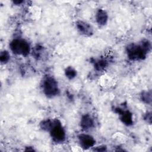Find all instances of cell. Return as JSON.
<instances>
[{
	"mask_svg": "<svg viewBox=\"0 0 152 152\" xmlns=\"http://www.w3.org/2000/svg\"><path fill=\"white\" fill-rule=\"evenodd\" d=\"M150 48V45L148 41L143 42L141 45L131 44L127 48L128 55L132 59H142L145 57Z\"/></svg>",
	"mask_w": 152,
	"mask_h": 152,
	"instance_id": "cell-1",
	"label": "cell"
},
{
	"mask_svg": "<svg viewBox=\"0 0 152 152\" xmlns=\"http://www.w3.org/2000/svg\"><path fill=\"white\" fill-rule=\"evenodd\" d=\"M12 51L18 55L26 56L29 53L30 46L28 43L22 39H15L10 44Z\"/></svg>",
	"mask_w": 152,
	"mask_h": 152,
	"instance_id": "cell-2",
	"label": "cell"
},
{
	"mask_svg": "<svg viewBox=\"0 0 152 152\" xmlns=\"http://www.w3.org/2000/svg\"><path fill=\"white\" fill-rule=\"evenodd\" d=\"M43 88L45 94L48 97H53L58 94L59 89L57 82L52 77H48L43 82Z\"/></svg>",
	"mask_w": 152,
	"mask_h": 152,
	"instance_id": "cell-3",
	"label": "cell"
},
{
	"mask_svg": "<svg viewBox=\"0 0 152 152\" xmlns=\"http://www.w3.org/2000/svg\"><path fill=\"white\" fill-rule=\"evenodd\" d=\"M50 131L52 137L56 141H62L64 140L65 137V131L62 128L60 123L53 122Z\"/></svg>",
	"mask_w": 152,
	"mask_h": 152,
	"instance_id": "cell-4",
	"label": "cell"
},
{
	"mask_svg": "<svg viewBox=\"0 0 152 152\" xmlns=\"http://www.w3.org/2000/svg\"><path fill=\"white\" fill-rule=\"evenodd\" d=\"M81 145L85 148H90L94 145L95 140L90 135L87 134H81L78 137Z\"/></svg>",
	"mask_w": 152,
	"mask_h": 152,
	"instance_id": "cell-5",
	"label": "cell"
},
{
	"mask_svg": "<svg viewBox=\"0 0 152 152\" xmlns=\"http://www.w3.org/2000/svg\"><path fill=\"white\" fill-rule=\"evenodd\" d=\"M77 27L79 31L84 35H90L92 33L91 26L84 21H78L77 23Z\"/></svg>",
	"mask_w": 152,
	"mask_h": 152,
	"instance_id": "cell-6",
	"label": "cell"
},
{
	"mask_svg": "<svg viewBox=\"0 0 152 152\" xmlns=\"http://www.w3.org/2000/svg\"><path fill=\"white\" fill-rule=\"evenodd\" d=\"M96 20L99 24L104 25L107 20V14L105 11L99 10L96 14Z\"/></svg>",
	"mask_w": 152,
	"mask_h": 152,
	"instance_id": "cell-7",
	"label": "cell"
},
{
	"mask_svg": "<svg viewBox=\"0 0 152 152\" xmlns=\"http://www.w3.org/2000/svg\"><path fill=\"white\" fill-rule=\"evenodd\" d=\"M93 125V121L91 117L88 115L84 116L81 121V125L84 129H89L92 127Z\"/></svg>",
	"mask_w": 152,
	"mask_h": 152,
	"instance_id": "cell-8",
	"label": "cell"
},
{
	"mask_svg": "<svg viewBox=\"0 0 152 152\" xmlns=\"http://www.w3.org/2000/svg\"><path fill=\"white\" fill-rule=\"evenodd\" d=\"M132 115L131 113H130L129 112L126 111L124 112L122 114V117H121V119L122 120L123 122H124L125 124L127 125H129L131 124L132 122Z\"/></svg>",
	"mask_w": 152,
	"mask_h": 152,
	"instance_id": "cell-9",
	"label": "cell"
},
{
	"mask_svg": "<svg viewBox=\"0 0 152 152\" xmlns=\"http://www.w3.org/2000/svg\"><path fill=\"white\" fill-rule=\"evenodd\" d=\"M65 75H66V77L68 78L72 79V78H73L74 77H75L76 71L72 68L68 67V68H66V69L65 71Z\"/></svg>",
	"mask_w": 152,
	"mask_h": 152,
	"instance_id": "cell-10",
	"label": "cell"
},
{
	"mask_svg": "<svg viewBox=\"0 0 152 152\" xmlns=\"http://www.w3.org/2000/svg\"><path fill=\"white\" fill-rule=\"evenodd\" d=\"M10 58V55L8 52L4 51L1 53L0 60L2 62H7Z\"/></svg>",
	"mask_w": 152,
	"mask_h": 152,
	"instance_id": "cell-11",
	"label": "cell"
},
{
	"mask_svg": "<svg viewBox=\"0 0 152 152\" xmlns=\"http://www.w3.org/2000/svg\"><path fill=\"white\" fill-rule=\"evenodd\" d=\"M106 62L104 61H98L96 64V67L97 68V69L100 70V69H102V68H103L105 66H106Z\"/></svg>",
	"mask_w": 152,
	"mask_h": 152,
	"instance_id": "cell-12",
	"label": "cell"
},
{
	"mask_svg": "<svg viewBox=\"0 0 152 152\" xmlns=\"http://www.w3.org/2000/svg\"><path fill=\"white\" fill-rule=\"evenodd\" d=\"M142 97H142L143 100H146L147 103H148V100L150 102L151 101V94H148V93H145L143 94Z\"/></svg>",
	"mask_w": 152,
	"mask_h": 152,
	"instance_id": "cell-13",
	"label": "cell"
}]
</instances>
